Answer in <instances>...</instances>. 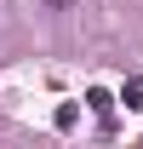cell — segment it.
<instances>
[{
	"instance_id": "1",
	"label": "cell",
	"mask_w": 143,
	"mask_h": 149,
	"mask_svg": "<svg viewBox=\"0 0 143 149\" xmlns=\"http://www.w3.org/2000/svg\"><path fill=\"white\" fill-rule=\"evenodd\" d=\"M120 103L126 109H143V74H132V80L120 86Z\"/></svg>"
},
{
	"instance_id": "2",
	"label": "cell",
	"mask_w": 143,
	"mask_h": 149,
	"mask_svg": "<svg viewBox=\"0 0 143 149\" xmlns=\"http://www.w3.org/2000/svg\"><path fill=\"white\" fill-rule=\"evenodd\" d=\"M86 103H92V109H97V115H103V120H109V109H115V97H109L103 86H92V92H86Z\"/></svg>"
},
{
	"instance_id": "3",
	"label": "cell",
	"mask_w": 143,
	"mask_h": 149,
	"mask_svg": "<svg viewBox=\"0 0 143 149\" xmlns=\"http://www.w3.org/2000/svg\"><path fill=\"white\" fill-rule=\"evenodd\" d=\"M40 6H46V12H69L74 0H40Z\"/></svg>"
}]
</instances>
